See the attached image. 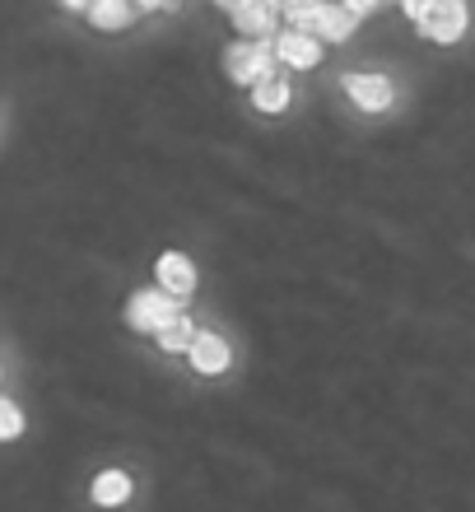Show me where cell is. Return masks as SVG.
Segmentation results:
<instances>
[{
	"mask_svg": "<svg viewBox=\"0 0 475 512\" xmlns=\"http://www.w3.org/2000/svg\"><path fill=\"white\" fill-rule=\"evenodd\" d=\"M275 38H243V42H229L224 47V70H229V80L238 84H261L275 75Z\"/></svg>",
	"mask_w": 475,
	"mask_h": 512,
	"instance_id": "cell-1",
	"label": "cell"
},
{
	"mask_svg": "<svg viewBox=\"0 0 475 512\" xmlns=\"http://www.w3.org/2000/svg\"><path fill=\"white\" fill-rule=\"evenodd\" d=\"M173 317H182V298H173L168 289H140V294H131V303H126V322H131V331H150V336H159Z\"/></svg>",
	"mask_w": 475,
	"mask_h": 512,
	"instance_id": "cell-2",
	"label": "cell"
},
{
	"mask_svg": "<svg viewBox=\"0 0 475 512\" xmlns=\"http://www.w3.org/2000/svg\"><path fill=\"white\" fill-rule=\"evenodd\" d=\"M466 0H434L429 5V14H424L420 24V33L429 42H438V47H452V42H462V33H466Z\"/></svg>",
	"mask_w": 475,
	"mask_h": 512,
	"instance_id": "cell-3",
	"label": "cell"
},
{
	"mask_svg": "<svg viewBox=\"0 0 475 512\" xmlns=\"http://www.w3.org/2000/svg\"><path fill=\"white\" fill-rule=\"evenodd\" d=\"M340 89L350 94L354 108H364V112H387L392 108V98H396V89H392L387 75H364V70H359V75H345Z\"/></svg>",
	"mask_w": 475,
	"mask_h": 512,
	"instance_id": "cell-4",
	"label": "cell"
},
{
	"mask_svg": "<svg viewBox=\"0 0 475 512\" xmlns=\"http://www.w3.org/2000/svg\"><path fill=\"white\" fill-rule=\"evenodd\" d=\"M280 5L275 0H243L238 10H233V28L243 33V38H280L275 28H280Z\"/></svg>",
	"mask_w": 475,
	"mask_h": 512,
	"instance_id": "cell-5",
	"label": "cell"
},
{
	"mask_svg": "<svg viewBox=\"0 0 475 512\" xmlns=\"http://www.w3.org/2000/svg\"><path fill=\"white\" fill-rule=\"evenodd\" d=\"M275 52H280L285 66L313 70L317 61H322V38H317V33H303V28H285V33L275 38Z\"/></svg>",
	"mask_w": 475,
	"mask_h": 512,
	"instance_id": "cell-6",
	"label": "cell"
},
{
	"mask_svg": "<svg viewBox=\"0 0 475 512\" xmlns=\"http://www.w3.org/2000/svg\"><path fill=\"white\" fill-rule=\"evenodd\" d=\"M187 359H191V368H196V373H205V378H219V373L233 364V350H229V340H224V336H215V331H201V336H196V345L187 350Z\"/></svg>",
	"mask_w": 475,
	"mask_h": 512,
	"instance_id": "cell-7",
	"label": "cell"
},
{
	"mask_svg": "<svg viewBox=\"0 0 475 512\" xmlns=\"http://www.w3.org/2000/svg\"><path fill=\"white\" fill-rule=\"evenodd\" d=\"M154 275H159V289H168L173 298H191V294H196V266H191V256L163 252L159 266H154Z\"/></svg>",
	"mask_w": 475,
	"mask_h": 512,
	"instance_id": "cell-8",
	"label": "cell"
},
{
	"mask_svg": "<svg viewBox=\"0 0 475 512\" xmlns=\"http://www.w3.org/2000/svg\"><path fill=\"white\" fill-rule=\"evenodd\" d=\"M140 10H145L140 0H94V10H89V24L103 28V33H117V28H126Z\"/></svg>",
	"mask_w": 475,
	"mask_h": 512,
	"instance_id": "cell-9",
	"label": "cell"
},
{
	"mask_svg": "<svg viewBox=\"0 0 475 512\" xmlns=\"http://www.w3.org/2000/svg\"><path fill=\"white\" fill-rule=\"evenodd\" d=\"M359 19H364V14L350 10L345 0H340V5H331V0H326V5H322V28H317V33H322V42H345L354 28H359Z\"/></svg>",
	"mask_w": 475,
	"mask_h": 512,
	"instance_id": "cell-10",
	"label": "cell"
},
{
	"mask_svg": "<svg viewBox=\"0 0 475 512\" xmlns=\"http://www.w3.org/2000/svg\"><path fill=\"white\" fill-rule=\"evenodd\" d=\"M131 499V475L126 471H103L94 480V503L98 508H122Z\"/></svg>",
	"mask_w": 475,
	"mask_h": 512,
	"instance_id": "cell-11",
	"label": "cell"
},
{
	"mask_svg": "<svg viewBox=\"0 0 475 512\" xmlns=\"http://www.w3.org/2000/svg\"><path fill=\"white\" fill-rule=\"evenodd\" d=\"M196 336H201V331H196V326H191V317L182 312V317H173V322L159 331V350L163 354H187L191 345H196Z\"/></svg>",
	"mask_w": 475,
	"mask_h": 512,
	"instance_id": "cell-12",
	"label": "cell"
},
{
	"mask_svg": "<svg viewBox=\"0 0 475 512\" xmlns=\"http://www.w3.org/2000/svg\"><path fill=\"white\" fill-rule=\"evenodd\" d=\"M289 84L280 80V75H271V80L252 84V103H257V112H285L289 108Z\"/></svg>",
	"mask_w": 475,
	"mask_h": 512,
	"instance_id": "cell-13",
	"label": "cell"
},
{
	"mask_svg": "<svg viewBox=\"0 0 475 512\" xmlns=\"http://www.w3.org/2000/svg\"><path fill=\"white\" fill-rule=\"evenodd\" d=\"M19 429H24L19 405H14V401H0V438H19Z\"/></svg>",
	"mask_w": 475,
	"mask_h": 512,
	"instance_id": "cell-14",
	"label": "cell"
},
{
	"mask_svg": "<svg viewBox=\"0 0 475 512\" xmlns=\"http://www.w3.org/2000/svg\"><path fill=\"white\" fill-rule=\"evenodd\" d=\"M429 5H434V0H401V10H406L410 19H415V24H420L424 14H429Z\"/></svg>",
	"mask_w": 475,
	"mask_h": 512,
	"instance_id": "cell-15",
	"label": "cell"
},
{
	"mask_svg": "<svg viewBox=\"0 0 475 512\" xmlns=\"http://www.w3.org/2000/svg\"><path fill=\"white\" fill-rule=\"evenodd\" d=\"M345 5H350V10H359V14H373L382 0H345Z\"/></svg>",
	"mask_w": 475,
	"mask_h": 512,
	"instance_id": "cell-16",
	"label": "cell"
},
{
	"mask_svg": "<svg viewBox=\"0 0 475 512\" xmlns=\"http://www.w3.org/2000/svg\"><path fill=\"white\" fill-rule=\"evenodd\" d=\"M66 10H94V0H61Z\"/></svg>",
	"mask_w": 475,
	"mask_h": 512,
	"instance_id": "cell-17",
	"label": "cell"
},
{
	"mask_svg": "<svg viewBox=\"0 0 475 512\" xmlns=\"http://www.w3.org/2000/svg\"><path fill=\"white\" fill-rule=\"evenodd\" d=\"M140 5H145V10H168L173 0H140Z\"/></svg>",
	"mask_w": 475,
	"mask_h": 512,
	"instance_id": "cell-18",
	"label": "cell"
},
{
	"mask_svg": "<svg viewBox=\"0 0 475 512\" xmlns=\"http://www.w3.org/2000/svg\"><path fill=\"white\" fill-rule=\"evenodd\" d=\"M215 5H219V10H224V14H233V10H238V5H243V0H215Z\"/></svg>",
	"mask_w": 475,
	"mask_h": 512,
	"instance_id": "cell-19",
	"label": "cell"
}]
</instances>
